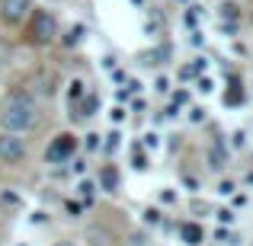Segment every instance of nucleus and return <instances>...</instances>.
Listing matches in <instances>:
<instances>
[{
	"mask_svg": "<svg viewBox=\"0 0 253 246\" xmlns=\"http://www.w3.org/2000/svg\"><path fill=\"white\" fill-rule=\"evenodd\" d=\"M36 122H39V105L29 93H13L3 103V109H0V125H3V131H10V135H23V131H29Z\"/></svg>",
	"mask_w": 253,
	"mask_h": 246,
	"instance_id": "obj_1",
	"label": "nucleus"
},
{
	"mask_svg": "<svg viewBox=\"0 0 253 246\" xmlns=\"http://www.w3.org/2000/svg\"><path fill=\"white\" fill-rule=\"evenodd\" d=\"M26 157V141L19 135L10 131H0V160L3 163H19Z\"/></svg>",
	"mask_w": 253,
	"mask_h": 246,
	"instance_id": "obj_2",
	"label": "nucleus"
},
{
	"mask_svg": "<svg viewBox=\"0 0 253 246\" xmlns=\"http://www.w3.org/2000/svg\"><path fill=\"white\" fill-rule=\"evenodd\" d=\"M0 16L6 23H23V19L32 16V0H0Z\"/></svg>",
	"mask_w": 253,
	"mask_h": 246,
	"instance_id": "obj_3",
	"label": "nucleus"
},
{
	"mask_svg": "<svg viewBox=\"0 0 253 246\" xmlns=\"http://www.w3.org/2000/svg\"><path fill=\"white\" fill-rule=\"evenodd\" d=\"M74 147H77V138L74 135H58L55 141H51V147L45 150V157H48L51 163L68 160V157H74Z\"/></svg>",
	"mask_w": 253,
	"mask_h": 246,
	"instance_id": "obj_4",
	"label": "nucleus"
},
{
	"mask_svg": "<svg viewBox=\"0 0 253 246\" xmlns=\"http://www.w3.org/2000/svg\"><path fill=\"white\" fill-rule=\"evenodd\" d=\"M51 35H55V19H51L48 13H39L36 16V38L39 42H48Z\"/></svg>",
	"mask_w": 253,
	"mask_h": 246,
	"instance_id": "obj_5",
	"label": "nucleus"
},
{
	"mask_svg": "<svg viewBox=\"0 0 253 246\" xmlns=\"http://www.w3.org/2000/svg\"><path fill=\"white\" fill-rule=\"evenodd\" d=\"M179 234H183V240L189 243V246H199L205 240V230L199 227V224H183V230H179Z\"/></svg>",
	"mask_w": 253,
	"mask_h": 246,
	"instance_id": "obj_6",
	"label": "nucleus"
},
{
	"mask_svg": "<svg viewBox=\"0 0 253 246\" xmlns=\"http://www.w3.org/2000/svg\"><path fill=\"white\" fill-rule=\"evenodd\" d=\"M103 185H106V192L116 189V170H112V166H106V170H103Z\"/></svg>",
	"mask_w": 253,
	"mask_h": 246,
	"instance_id": "obj_7",
	"label": "nucleus"
},
{
	"mask_svg": "<svg viewBox=\"0 0 253 246\" xmlns=\"http://www.w3.org/2000/svg\"><path fill=\"white\" fill-rule=\"evenodd\" d=\"M90 237H93V246H109V234H106V230H96V227H93Z\"/></svg>",
	"mask_w": 253,
	"mask_h": 246,
	"instance_id": "obj_8",
	"label": "nucleus"
},
{
	"mask_svg": "<svg viewBox=\"0 0 253 246\" xmlns=\"http://www.w3.org/2000/svg\"><path fill=\"white\" fill-rule=\"evenodd\" d=\"M81 96H84V83L74 80V83H71V99H81Z\"/></svg>",
	"mask_w": 253,
	"mask_h": 246,
	"instance_id": "obj_9",
	"label": "nucleus"
},
{
	"mask_svg": "<svg viewBox=\"0 0 253 246\" xmlns=\"http://www.w3.org/2000/svg\"><path fill=\"white\" fill-rule=\"evenodd\" d=\"M221 13H224V16H231V19H237V3H224Z\"/></svg>",
	"mask_w": 253,
	"mask_h": 246,
	"instance_id": "obj_10",
	"label": "nucleus"
},
{
	"mask_svg": "<svg viewBox=\"0 0 253 246\" xmlns=\"http://www.w3.org/2000/svg\"><path fill=\"white\" fill-rule=\"evenodd\" d=\"M218 192H221V195H231V192H234V185H231V182H221V189H218Z\"/></svg>",
	"mask_w": 253,
	"mask_h": 246,
	"instance_id": "obj_11",
	"label": "nucleus"
},
{
	"mask_svg": "<svg viewBox=\"0 0 253 246\" xmlns=\"http://www.w3.org/2000/svg\"><path fill=\"white\" fill-rule=\"evenodd\" d=\"M250 182H253V173H250Z\"/></svg>",
	"mask_w": 253,
	"mask_h": 246,
	"instance_id": "obj_12",
	"label": "nucleus"
}]
</instances>
